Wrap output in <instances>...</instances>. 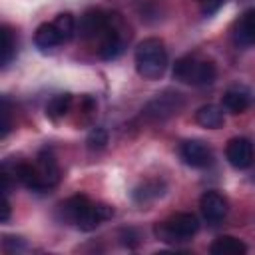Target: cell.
<instances>
[{
  "mask_svg": "<svg viewBox=\"0 0 255 255\" xmlns=\"http://www.w3.org/2000/svg\"><path fill=\"white\" fill-rule=\"evenodd\" d=\"M86 143H88L90 149H104L106 143H108V133H106V129H102V128L92 129L90 135H88V139H86Z\"/></svg>",
  "mask_w": 255,
  "mask_h": 255,
  "instance_id": "obj_21",
  "label": "cell"
},
{
  "mask_svg": "<svg viewBox=\"0 0 255 255\" xmlns=\"http://www.w3.org/2000/svg\"><path fill=\"white\" fill-rule=\"evenodd\" d=\"M10 219V201H8V195L2 193V215H0V221L6 223Z\"/></svg>",
  "mask_w": 255,
  "mask_h": 255,
  "instance_id": "obj_23",
  "label": "cell"
},
{
  "mask_svg": "<svg viewBox=\"0 0 255 255\" xmlns=\"http://www.w3.org/2000/svg\"><path fill=\"white\" fill-rule=\"evenodd\" d=\"M163 189H165V185H163L161 181H157V179L143 181L141 185H137V187L133 189V199H135L137 203H149V201L161 197V195H163Z\"/></svg>",
  "mask_w": 255,
  "mask_h": 255,
  "instance_id": "obj_17",
  "label": "cell"
},
{
  "mask_svg": "<svg viewBox=\"0 0 255 255\" xmlns=\"http://www.w3.org/2000/svg\"><path fill=\"white\" fill-rule=\"evenodd\" d=\"M201 215L207 223L215 225L227 215V199L217 191H205L199 199Z\"/></svg>",
  "mask_w": 255,
  "mask_h": 255,
  "instance_id": "obj_10",
  "label": "cell"
},
{
  "mask_svg": "<svg viewBox=\"0 0 255 255\" xmlns=\"http://www.w3.org/2000/svg\"><path fill=\"white\" fill-rule=\"evenodd\" d=\"M183 106H185V100L179 92L163 90L161 94H157L153 100L147 102V106L143 108V116L151 122H163L175 116Z\"/></svg>",
  "mask_w": 255,
  "mask_h": 255,
  "instance_id": "obj_5",
  "label": "cell"
},
{
  "mask_svg": "<svg viewBox=\"0 0 255 255\" xmlns=\"http://www.w3.org/2000/svg\"><path fill=\"white\" fill-rule=\"evenodd\" d=\"M225 157L235 169H249L255 161V147L247 137H233L227 141Z\"/></svg>",
  "mask_w": 255,
  "mask_h": 255,
  "instance_id": "obj_8",
  "label": "cell"
},
{
  "mask_svg": "<svg viewBox=\"0 0 255 255\" xmlns=\"http://www.w3.org/2000/svg\"><path fill=\"white\" fill-rule=\"evenodd\" d=\"M54 26H56V30L60 32L62 42L72 40L74 34L78 32V22H76V18H74L70 12H62V14H58L56 20H54Z\"/></svg>",
  "mask_w": 255,
  "mask_h": 255,
  "instance_id": "obj_19",
  "label": "cell"
},
{
  "mask_svg": "<svg viewBox=\"0 0 255 255\" xmlns=\"http://www.w3.org/2000/svg\"><path fill=\"white\" fill-rule=\"evenodd\" d=\"M72 106V94H58L48 100L46 104V116L52 120H60L70 112Z\"/></svg>",
  "mask_w": 255,
  "mask_h": 255,
  "instance_id": "obj_18",
  "label": "cell"
},
{
  "mask_svg": "<svg viewBox=\"0 0 255 255\" xmlns=\"http://www.w3.org/2000/svg\"><path fill=\"white\" fill-rule=\"evenodd\" d=\"M201 2H203V12L205 14H211V12H215L221 6L223 0H201Z\"/></svg>",
  "mask_w": 255,
  "mask_h": 255,
  "instance_id": "obj_24",
  "label": "cell"
},
{
  "mask_svg": "<svg viewBox=\"0 0 255 255\" xmlns=\"http://www.w3.org/2000/svg\"><path fill=\"white\" fill-rule=\"evenodd\" d=\"M157 239L165 241V243H179V241H187L191 239L197 231H199V219L193 213L181 211V213H173L171 217H167L165 221L157 223L153 227Z\"/></svg>",
  "mask_w": 255,
  "mask_h": 255,
  "instance_id": "obj_4",
  "label": "cell"
},
{
  "mask_svg": "<svg viewBox=\"0 0 255 255\" xmlns=\"http://www.w3.org/2000/svg\"><path fill=\"white\" fill-rule=\"evenodd\" d=\"M112 24V14H106L102 10H88L84 16H80L78 32L84 40H100Z\"/></svg>",
  "mask_w": 255,
  "mask_h": 255,
  "instance_id": "obj_7",
  "label": "cell"
},
{
  "mask_svg": "<svg viewBox=\"0 0 255 255\" xmlns=\"http://www.w3.org/2000/svg\"><path fill=\"white\" fill-rule=\"evenodd\" d=\"M0 116H2V124H0V137H6L10 128H12V120H10V102L6 96H2V104H0Z\"/></svg>",
  "mask_w": 255,
  "mask_h": 255,
  "instance_id": "obj_22",
  "label": "cell"
},
{
  "mask_svg": "<svg viewBox=\"0 0 255 255\" xmlns=\"http://www.w3.org/2000/svg\"><path fill=\"white\" fill-rule=\"evenodd\" d=\"M34 44H36L42 52L52 50V48H56L58 44H62V36H60V32L56 30L54 22H44V24H40V26L36 28Z\"/></svg>",
  "mask_w": 255,
  "mask_h": 255,
  "instance_id": "obj_14",
  "label": "cell"
},
{
  "mask_svg": "<svg viewBox=\"0 0 255 255\" xmlns=\"http://www.w3.org/2000/svg\"><path fill=\"white\" fill-rule=\"evenodd\" d=\"M167 68V50L163 40L145 38L135 48V70L145 80H159Z\"/></svg>",
  "mask_w": 255,
  "mask_h": 255,
  "instance_id": "obj_2",
  "label": "cell"
},
{
  "mask_svg": "<svg viewBox=\"0 0 255 255\" xmlns=\"http://www.w3.org/2000/svg\"><path fill=\"white\" fill-rule=\"evenodd\" d=\"M58 215L66 223H74L82 231H92L114 217V207L108 203H94L88 195H72L58 205Z\"/></svg>",
  "mask_w": 255,
  "mask_h": 255,
  "instance_id": "obj_1",
  "label": "cell"
},
{
  "mask_svg": "<svg viewBox=\"0 0 255 255\" xmlns=\"http://www.w3.org/2000/svg\"><path fill=\"white\" fill-rule=\"evenodd\" d=\"M173 78L183 82V84H191V86H209L213 84L217 70L215 64L211 60H201L195 54H187L181 56L175 64H173Z\"/></svg>",
  "mask_w": 255,
  "mask_h": 255,
  "instance_id": "obj_3",
  "label": "cell"
},
{
  "mask_svg": "<svg viewBox=\"0 0 255 255\" xmlns=\"http://www.w3.org/2000/svg\"><path fill=\"white\" fill-rule=\"evenodd\" d=\"M16 54V38H14V32L4 24L2 26V48H0V64L2 68H6L12 58Z\"/></svg>",
  "mask_w": 255,
  "mask_h": 255,
  "instance_id": "obj_20",
  "label": "cell"
},
{
  "mask_svg": "<svg viewBox=\"0 0 255 255\" xmlns=\"http://www.w3.org/2000/svg\"><path fill=\"white\" fill-rule=\"evenodd\" d=\"M124 50H126V36H124V30H122V20L114 14L108 32L100 38L98 54H100L102 60H116L118 56H122Z\"/></svg>",
  "mask_w": 255,
  "mask_h": 255,
  "instance_id": "obj_6",
  "label": "cell"
},
{
  "mask_svg": "<svg viewBox=\"0 0 255 255\" xmlns=\"http://www.w3.org/2000/svg\"><path fill=\"white\" fill-rule=\"evenodd\" d=\"M223 108L231 114H243L249 106H251V96L245 88L241 86H233L229 88L225 94H223V100H221Z\"/></svg>",
  "mask_w": 255,
  "mask_h": 255,
  "instance_id": "obj_13",
  "label": "cell"
},
{
  "mask_svg": "<svg viewBox=\"0 0 255 255\" xmlns=\"http://www.w3.org/2000/svg\"><path fill=\"white\" fill-rule=\"evenodd\" d=\"M233 38L239 46H253L255 44V8L243 12L233 28Z\"/></svg>",
  "mask_w": 255,
  "mask_h": 255,
  "instance_id": "obj_12",
  "label": "cell"
},
{
  "mask_svg": "<svg viewBox=\"0 0 255 255\" xmlns=\"http://www.w3.org/2000/svg\"><path fill=\"white\" fill-rule=\"evenodd\" d=\"M36 167H38V173H40L44 189H50L60 181V165H58V161H56V157H54V153L50 149H42L38 153Z\"/></svg>",
  "mask_w": 255,
  "mask_h": 255,
  "instance_id": "obj_11",
  "label": "cell"
},
{
  "mask_svg": "<svg viewBox=\"0 0 255 255\" xmlns=\"http://www.w3.org/2000/svg\"><path fill=\"white\" fill-rule=\"evenodd\" d=\"M195 122L201 126V128H207V129H217L223 126V112L219 106L215 104H205L201 106L197 112H195Z\"/></svg>",
  "mask_w": 255,
  "mask_h": 255,
  "instance_id": "obj_15",
  "label": "cell"
},
{
  "mask_svg": "<svg viewBox=\"0 0 255 255\" xmlns=\"http://www.w3.org/2000/svg\"><path fill=\"white\" fill-rule=\"evenodd\" d=\"M209 251L213 255H243V253H247V245L243 241H239L237 237L223 235L211 243Z\"/></svg>",
  "mask_w": 255,
  "mask_h": 255,
  "instance_id": "obj_16",
  "label": "cell"
},
{
  "mask_svg": "<svg viewBox=\"0 0 255 255\" xmlns=\"http://www.w3.org/2000/svg\"><path fill=\"white\" fill-rule=\"evenodd\" d=\"M179 153H181V159L187 165L197 167V169L209 167L211 161H213V153H211L209 145L203 143L201 139H187V141H183L181 147H179Z\"/></svg>",
  "mask_w": 255,
  "mask_h": 255,
  "instance_id": "obj_9",
  "label": "cell"
}]
</instances>
